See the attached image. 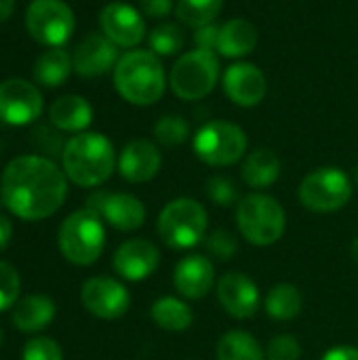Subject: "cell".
Returning a JSON list of instances; mask_svg holds the SVG:
<instances>
[{
	"mask_svg": "<svg viewBox=\"0 0 358 360\" xmlns=\"http://www.w3.org/2000/svg\"><path fill=\"white\" fill-rule=\"evenodd\" d=\"M0 194L13 215L38 221L61 209L68 196V177L53 160L25 154L6 165Z\"/></svg>",
	"mask_w": 358,
	"mask_h": 360,
	"instance_id": "cell-1",
	"label": "cell"
},
{
	"mask_svg": "<svg viewBox=\"0 0 358 360\" xmlns=\"http://www.w3.org/2000/svg\"><path fill=\"white\" fill-rule=\"evenodd\" d=\"M65 177L80 188H97L108 181L118 167L112 141L93 131L76 133L61 152Z\"/></svg>",
	"mask_w": 358,
	"mask_h": 360,
	"instance_id": "cell-2",
	"label": "cell"
},
{
	"mask_svg": "<svg viewBox=\"0 0 358 360\" xmlns=\"http://www.w3.org/2000/svg\"><path fill=\"white\" fill-rule=\"evenodd\" d=\"M114 86L118 95L133 105L156 103L167 89V74L160 57L146 49L127 51L114 68Z\"/></svg>",
	"mask_w": 358,
	"mask_h": 360,
	"instance_id": "cell-3",
	"label": "cell"
},
{
	"mask_svg": "<svg viewBox=\"0 0 358 360\" xmlns=\"http://www.w3.org/2000/svg\"><path fill=\"white\" fill-rule=\"evenodd\" d=\"M234 219L241 236L253 247H272L287 230V213L283 205L262 192L243 196L236 205Z\"/></svg>",
	"mask_w": 358,
	"mask_h": 360,
	"instance_id": "cell-4",
	"label": "cell"
},
{
	"mask_svg": "<svg viewBox=\"0 0 358 360\" xmlns=\"http://www.w3.org/2000/svg\"><path fill=\"white\" fill-rule=\"evenodd\" d=\"M207 228H209L207 209L196 198H188V196L169 200L160 209L156 221L160 240L175 251H188L198 247L207 238Z\"/></svg>",
	"mask_w": 358,
	"mask_h": 360,
	"instance_id": "cell-5",
	"label": "cell"
},
{
	"mask_svg": "<svg viewBox=\"0 0 358 360\" xmlns=\"http://www.w3.org/2000/svg\"><path fill=\"white\" fill-rule=\"evenodd\" d=\"M59 251L74 266L95 264L106 247L103 219L91 209H80L68 215L59 228Z\"/></svg>",
	"mask_w": 358,
	"mask_h": 360,
	"instance_id": "cell-6",
	"label": "cell"
},
{
	"mask_svg": "<svg viewBox=\"0 0 358 360\" xmlns=\"http://www.w3.org/2000/svg\"><path fill=\"white\" fill-rule=\"evenodd\" d=\"M298 198L302 207H306L310 213H338L352 198V179L346 171L338 167L314 169L302 179L298 188Z\"/></svg>",
	"mask_w": 358,
	"mask_h": 360,
	"instance_id": "cell-7",
	"label": "cell"
},
{
	"mask_svg": "<svg viewBox=\"0 0 358 360\" xmlns=\"http://www.w3.org/2000/svg\"><path fill=\"white\" fill-rule=\"evenodd\" d=\"M219 80V59L215 51L194 49L184 53L171 68V91L184 101L207 97Z\"/></svg>",
	"mask_w": 358,
	"mask_h": 360,
	"instance_id": "cell-8",
	"label": "cell"
},
{
	"mask_svg": "<svg viewBox=\"0 0 358 360\" xmlns=\"http://www.w3.org/2000/svg\"><path fill=\"white\" fill-rule=\"evenodd\" d=\"M247 143L249 139L238 124L211 120L196 131L192 148L198 160L209 167H232L245 156Z\"/></svg>",
	"mask_w": 358,
	"mask_h": 360,
	"instance_id": "cell-9",
	"label": "cell"
},
{
	"mask_svg": "<svg viewBox=\"0 0 358 360\" xmlns=\"http://www.w3.org/2000/svg\"><path fill=\"white\" fill-rule=\"evenodd\" d=\"M27 34L44 46H63L76 27L74 11L63 0H32L23 17Z\"/></svg>",
	"mask_w": 358,
	"mask_h": 360,
	"instance_id": "cell-10",
	"label": "cell"
},
{
	"mask_svg": "<svg viewBox=\"0 0 358 360\" xmlns=\"http://www.w3.org/2000/svg\"><path fill=\"white\" fill-rule=\"evenodd\" d=\"M87 209L120 232L139 230L148 217L146 205L137 196L124 192H93L87 200Z\"/></svg>",
	"mask_w": 358,
	"mask_h": 360,
	"instance_id": "cell-11",
	"label": "cell"
},
{
	"mask_svg": "<svg viewBox=\"0 0 358 360\" xmlns=\"http://www.w3.org/2000/svg\"><path fill=\"white\" fill-rule=\"evenodd\" d=\"M84 310L103 321H116L131 308L129 289L112 276H93L80 289Z\"/></svg>",
	"mask_w": 358,
	"mask_h": 360,
	"instance_id": "cell-12",
	"label": "cell"
},
{
	"mask_svg": "<svg viewBox=\"0 0 358 360\" xmlns=\"http://www.w3.org/2000/svg\"><path fill=\"white\" fill-rule=\"evenodd\" d=\"M44 101L36 84L23 78H8L0 82V120L11 127L34 122L42 114Z\"/></svg>",
	"mask_w": 358,
	"mask_h": 360,
	"instance_id": "cell-13",
	"label": "cell"
},
{
	"mask_svg": "<svg viewBox=\"0 0 358 360\" xmlns=\"http://www.w3.org/2000/svg\"><path fill=\"white\" fill-rule=\"evenodd\" d=\"M217 302L224 312L236 321H249L257 314L262 304V293L257 283L238 270L226 272L215 285Z\"/></svg>",
	"mask_w": 358,
	"mask_h": 360,
	"instance_id": "cell-14",
	"label": "cell"
},
{
	"mask_svg": "<svg viewBox=\"0 0 358 360\" xmlns=\"http://www.w3.org/2000/svg\"><path fill=\"white\" fill-rule=\"evenodd\" d=\"M112 266L122 281L141 283L158 270L160 251L148 238H129L114 251Z\"/></svg>",
	"mask_w": 358,
	"mask_h": 360,
	"instance_id": "cell-15",
	"label": "cell"
},
{
	"mask_svg": "<svg viewBox=\"0 0 358 360\" xmlns=\"http://www.w3.org/2000/svg\"><path fill=\"white\" fill-rule=\"evenodd\" d=\"M99 27L116 46L133 49L146 38V21L139 11L127 2H110L99 13Z\"/></svg>",
	"mask_w": 358,
	"mask_h": 360,
	"instance_id": "cell-16",
	"label": "cell"
},
{
	"mask_svg": "<svg viewBox=\"0 0 358 360\" xmlns=\"http://www.w3.org/2000/svg\"><path fill=\"white\" fill-rule=\"evenodd\" d=\"M222 84H224L226 97L241 108H253L262 103L268 91L264 72L255 63H247V61L228 65V70L224 72Z\"/></svg>",
	"mask_w": 358,
	"mask_h": 360,
	"instance_id": "cell-17",
	"label": "cell"
},
{
	"mask_svg": "<svg viewBox=\"0 0 358 360\" xmlns=\"http://www.w3.org/2000/svg\"><path fill=\"white\" fill-rule=\"evenodd\" d=\"M215 285V266L205 255H186L177 262L173 270V287L184 300H203L211 293Z\"/></svg>",
	"mask_w": 358,
	"mask_h": 360,
	"instance_id": "cell-18",
	"label": "cell"
},
{
	"mask_svg": "<svg viewBox=\"0 0 358 360\" xmlns=\"http://www.w3.org/2000/svg\"><path fill=\"white\" fill-rule=\"evenodd\" d=\"M162 167V156L156 143L148 139L129 141L118 156V171L129 184L152 181Z\"/></svg>",
	"mask_w": 358,
	"mask_h": 360,
	"instance_id": "cell-19",
	"label": "cell"
},
{
	"mask_svg": "<svg viewBox=\"0 0 358 360\" xmlns=\"http://www.w3.org/2000/svg\"><path fill=\"white\" fill-rule=\"evenodd\" d=\"M118 59V46L103 34H89L72 55L74 70L84 78H95L114 70Z\"/></svg>",
	"mask_w": 358,
	"mask_h": 360,
	"instance_id": "cell-20",
	"label": "cell"
},
{
	"mask_svg": "<svg viewBox=\"0 0 358 360\" xmlns=\"http://www.w3.org/2000/svg\"><path fill=\"white\" fill-rule=\"evenodd\" d=\"M55 129L65 133H84L93 122V108L82 95H61L49 108Z\"/></svg>",
	"mask_w": 358,
	"mask_h": 360,
	"instance_id": "cell-21",
	"label": "cell"
},
{
	"mask_svg": "<svg viewBox=\"0 0 358 360\" xmlns=\"http://www.w3.org/2000/svg\"><path fill=\"white\" fill-rule=\"evenodd\" d=\"M55 319V304L46 295H27L13 306L11 321L21 333H36Z\"/></svg>",
	"mask_w": 358,
	"mask_h": 360,
	"instance_id": "cell-22",
	"label": "cell"
},
{
	"mask_svg": "<svg viewBox=\"0 0 358 360\" xmlns=\"http://www.w3.org/2000/svg\"><path fill=\"white\" fill-rule=\"evenodd\" d=\"M257 44V30L247 19H230L219 25L217 36V55L228 59H238L249 55Z\"/></svg>",
	"mask_w": 358,
	"mask_h": 360,
	"instance_id": "cell-23",
	"label": "cell"
},
{
	"mask_svg": "<svg viewBox=\"0 0 358 360\" xmlns=\"http://www.w3.org/2000/svg\"><path fill=\"white\" fill-rule=\"evenodd\" d=\"M243 181L253 190H266L281 177V158L268 148L251 152L243 162Z\"/></svg>",
	"mask_w": 358,
	"mask_h": 360,
	"instance_id": "cell-24",
	"label": "cell"
},
{
	"mask_svg": "<svg viewBox=\"0 0 358 360\" xmlns=\"http://www.w3.org/2000/svg\"><path fill=\"white\" fill-rule=\"evenodd\" d=\"M150 319L154 325L169 333H184L194 323V312L184 297L165 295L158 297L150 308Z\"/></svg>",
	"mask_w": 358,
	"mask_h": 360,
	"instance_id": "cell-25",
	"label": "cell"
},
{
	"mask_svg": "<svg viewBox=\"0 0 358 360\" xmlns=\"http://www.w3.org/2000/svg\"><path fill=\"white\" fill-rule=\"evenodd\" d=\"M304 308V295L293 283H279L270 287L264 297L266 314L276 323H289L300 316Z\"/></svg>",
	"mask_w": 358,
	"mask_h": 360,
	"instance_id": "cell-26",
	"label": "cell"
},
{
	"mask_svg": "<svg viewBox=\"0 0 358 360\" xmlns=\"http://www.w3.org/2000/svg\"><path fill=\"white\" fill-rule=\"evenodd\" d=\"M215 360H266V348H262L255 335L232 329L219 338L215 346Z\"/></svg>",
	"mask_w": 358,
	"mask_h": 360,
	"instance_id": "cell-27",
	"label": "cell"
},
{
	"mask_svg": "<svg viewBox=\"0 0 358 360\" xmlns=\"http://www.w3.org/2000/svg\"><path fill=\"white\" fill-rule=\"evenodd\" d=\"M72 70H74L72 55L61 46H53L38 57L34 65V78L46 89H55L68 80Z\"/></svg>",
	"mask_w": 358,
	"mask_h": 360,
	"instance_id": "cell-28",
	"label": "cell"
},
{
	"mask_svg": "<svg viewBox=\"0 0 358 360\" xmlns=\"http://www.w3.org/2000/svg\"><path fill=\"white\" fill-rule=\"evenodd\" d=\"M224 0H177L175 13L177 19L188 27H205L215 23L217 15L222 13Z\"/></svg>",
	"mask_w": 358,
	"mask_h": 360,
	"instance_id": "cell-29",
	"label": "cell"
},
{
	"mask_svg": "<svg viewBox=\"0 0 358 360\" xmlns=\"http://www.w3.org/2000/svg\"><path fill=\"white\" fill-rule=\"evenodd\" d=\"M148 42H150V51L156 53L158 57H171L184 49L186 36L177 23H160L150 32Z\"/></svg>",
	"mask_w": 358,
	"mask_h": 360,
	"instance_id": "cell-30",
	"label": "cell"
},
{
	"mask_svg": "<svg viewBox=\"0 0 358 360\" xmlns=\"http://www.w3.org/2000/svg\"><path fill=\"white\" fill-rule=\"evenodd\" d=\"M190 137V124L179 114H167L154 124V139L165 148H177Z\"/></svg>",
	"mask_w": 358,
	"mask_h": 360,
	"instance_id": "cell-31",
	"label": "cell"
},
{
	"mask_svg": "<svg viewBox=\"0 0 358 360\" xmlns=\"http://www.w3.org/2000/svg\"><path fill=\"white\" fill-rule=\"evenodd\" d=\"M205 247H207L211 257H215L219 262H230L236 255V251H238V240H236V236L230 230L217 228V230L207 234Z\"/></svg>",
	"mask_w": 358,
	"mask_h": 360,
	"instance_id": "cell-32",
	"label": "cell"
},
{
	"mask_svg": "<svg viewBox=\"0 0 358 360\" xmlns=\"http://www.w3.org/2000/svg\"><path fill=\"white\" fill-rule=\"evenodd\" d=\"M19 293H21V281L17 270L11 264L0 262V312L13 308L19 302Z\"/></svg>",
	"mask_w": 358,
	"mask_h": 360,
	"instance_id": "cell-33",
	"label": "cell"
},
{
	"mask_svg": "<svg viewBox=\"0 0 358 360\" xmlns=\"http://www.w3.org/2000/svg\"><path fill=\"white\" fill-rule=\"evenodd\" d=\"M205 190H207V196L215 205H219V207H232V205H238V200H241L234 181L230 177H226V175H213V177H209Z\"/></svg>",
	"mask_w": 358,
	"mask_h": 360,
	"instance_id": "cell-34",
	"label": "cell"
},
{
	"mask_svg": "<svg viewBox=\"0 0 358 360\" xmlns=\"http://www.w3.org/2000/svg\"><path fill=\"white\" fill-rule=\"evenodd\" d=\"M302 344L291 333H281L272 338L266 346V360H300Z\"/></svg>",
	"mask_w": 358,
	"mask_h": 360,
	"instance_id": "cell-35",
	"label": "cell"
},
{
	"mask_svg": "<svg viewBox=\"0 0 358 360\" xmlns=\"http://www.w3.org/2000/svg\"><path fill=\"white\" fill-rule=\"evenodd\" d=\"M21 360H63L59 344L51 338H34L25 344Z\"/></svg>",
	"mask_w": 358,
	"mask_h": 360,
	"instance_id": "cell-36",
	"label": "cell"
},
{
	"mask_svg": "<svg viewBox=\"0 0 358 360\" xmlns=\"http://www.w3.org/2000/svg\"><path fill=\"white\" fill-rule=\"evenodd\" d=\"M217 36H219V25L209 23V25L198 27V30L194 32V44H196V49L215 51V49H217Z\"/></svg>",
	"mask_w": 358,
	"mask_h": 360,
	"instance_id": "cell-37",
	"label": "cell"
},
{
	"mask_svg": "<svg viewBox=\"0 0 358 360\" xmlns=\"http://www.w3.org/2000/svg\"><path fill=\"white\" fill-rule=\"evenodd\" d=\"M139 6L141 11L152 17V19H162L171 13L173 8V2L171 0H139Z\"/></svg>",
	"mask_w": 358,
	"mask_h": 360,
	"instance_id": "cell-38",
	"label": "cell"
},
{
	"mask_svg": "<svg viewBox=\"0 0 358 360\" xmlns=\"http://www.w3.org/2000/svg\"><path fill=\"white\" fill-rule=\"evenodd\" d=\"M321 360H358V348L354 346H335L327 350Z\"/></svg>",
	"mask_w": 358,
	"mask_h": 360,
	"instance_id": "cell-39",
	"label": "cell"
},
{
	"mask_svg": "<svg viewBox=\"0 0 358 360\" xmlns=\"http://www.w3.org/2000/svg\"><path fill=\"white\" fill-rule=\"evenodd\" d=\"M11 238H13V226L4 215H0V251L8 247Z\"/></svg>",
	"mask_w": 358,
	"mask_h": 360,
	"instance_id": "cell-40",
	"label": "cell"
},
{
	"mask_svg": "<svg viewBox=\"0 0 358 360\" xmlns=\"http://www.w3.org/2000/svg\"><path fill=\"white\" fill-rule=\"evenodd\" d=\"M15 11V0H0V23L6 21Z\"/></svg>",
	"mask_w": 358,
	"mask_h": 360,
	"instance_id": "cell-41",
	"label": "cell"
},
{
	"mask_svg": "<svg viewBox=\"0 0 358 360\" xmlns=\"http://www.w3.org/2000/svg\"><path fill=\"white\" fill-rule=\"evenodd\" d=\"M350 255H352V259L358 264V238H354V240L350 243Z\"/></svg>",
	"mask_w": 358,
	"mask_h": 360,
	"instance_id": "cell-42",
	"label": "cell"
},
{
	"mask_svg": "<svg viewBox=\"0 0 358 360\" xmlns=\"http://www.w3.org/2000/svg\"><path fill=\"white\" fill-rule=\"evenodd\" d=\"M0 346H2V327H0Z\"/></svg>",
	"mask_w": 358,
	"mask_h": 360,
	"instance_id": "cell-43",
	"label": "cell"
},
{
	"mask_svg": "<svg viewBox=\"0 0 358 360\" xmlns=\"http://www.w3.org/2000/svg\"><path fill=\"white\" fill-rule=\"evenodd\" d=\"M357 184H358V169H357Z\"/></svg>",
	"mask_w": 358,
	"mask_h": 360,
	"instance_id": "cell-44",
	"label": "cell"
}]
</instances>
